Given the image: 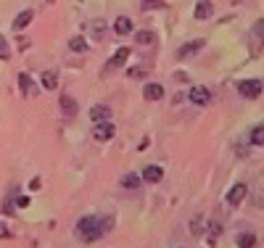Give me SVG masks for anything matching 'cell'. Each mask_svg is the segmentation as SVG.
<instances>
[{
    "mask_svg": "<svg viewBox=\"0 0 264 248\" xmlns=\"http://www.w3.org/2000/svg\"><path fill=\"white\" fill-rule=\"evenodd\" d=\"M114 227V217H82L77 222V238L82 243H95Z\"/></svg>",
    "mask_w": 264,
    "mask_h": 248,
    "instance_id": "obj_1",
    "label": "cell"
},
{
    "mask_svg": "<svg viewBox=\"0 0 264 248\" xmlns=\"http://www.w3.org/2000/svg\"><path fill=\"white\" fill-rule=\"evenodd\" d=\"M264 50V19H256L248 29V53L259 56Z\"/></svg>",
    "mask_w": 264,
    "mask_h": 248,
    "instance_id": "obj_2",
    "label": "cell"
},
{
    "mask_svg": "<svg viewBox=\"0 0 264 248\" xmlns=\"http://www.w3.org/2000/svg\"><path fill=\"white\" fill-rule=\"evenodd\" d=\"M127 58H130V48H119V50H114V56L108 58L106 63H103V71H101V74L106 77V74H111V71L122 69V66L127 63Z\"/></svg>",
    "mask_w": 264,
    "mask_h": 248,
    "instance_id": "obj_3",
    "label": "cell"
},
{
    "mask_svg": "<svg viewBox=\"0 0 264 248\" xmlns=\"http://www.w3.org/2000/svg\"><path fill=\"white\" fill-rule=\"evenodd\" d=\"M235 87H238V93H241V98H248V101H254V98L262 95L264 84H262L259 80H241Z\"/></svg>",
    "mask_w": 264,
    "mask_h": 248,
    "instance_id": "obj_4",
    "label": "cell"
},
{
    "mask_svg": "<svg viewBox=\"0 0 264 248\" xmlns=\"http://www.w3.org/2000/svg\"><path fill=\"white\" fill-rule=\"evenodd\" d=\"M246 195H248V185H246V182H235V185L227 190V195H224V204H227V206H238V204H243Z\"/></svg>",
    "mask_w": 264,
    "mask_h": 248,
    "instance_id": "obj_5",
    "label": "cell"
},
{
    "mask_svg": "<svg viewBox=\"0 0 264 248\" xmlns=\"http://www.w3.org/2000/svg\"><path fill=\"white\" fill-rule=\"evenodd\" d=\"M188 98L196 103V106H209L211 103V90L206 87V84H196V87H190Z\"/></svg>",
    "mask_w": 264,
    "mask_h": 248,
    "instance_id": "obj_6",
    "label": "cell"
},
{
    "mask_svg": "<svg viewBox=\"0 0 264 248\" xmlns=\"http://www.w3.org/2000/svg\"><path fill=\"white\" fill-rule=\"evenodd\" d=\"M206 45L203 37H198V40H190V42H185V45H180L177 48V58H193Z\"/></svg>",
    "mask_w": 264,
    "mask_h": 248,
    "instance_id": "obj_7",
    "label": "cell"
},
{
    "mask_svg": "<svg viewBox=\"0 0 264 248\" xmlns=\"http://www.w3.org/2000/svg\"><path fill=\"white\" fill-rule=\"evenodd\" d=\"M59 103H61V114L66 116V119H74V116L80 114V103H77L72 95H61Z\"/></svg>",
    "mask_w": 264,
    "mask_h": 248,
    "instance_id": "obj_8",
    "label": "cell"
},
{
    "mask_svg": "<svg viewBox=\"0 0 264 248\" xmlns=\"http://www.w3.org/2000/svg\"><path fill=\"white\" fill-rule=\"evenodd\" d=\"M114 138V124L111 122H103V124H95V129H93V140H111Z\"/></svg>",
    "mask_w": 264,
    "mask_h": 248,
    "instance_id": "obj_9",
    "label": "cell"
},
{
    "mask_svg": "<svg viewBox=\"0 0 264 248\" xmlns=\"http://www.w3.org/2000/svg\"><path fill=\"white\" fill-rule=\"evenodd\" d=\"M90 119H93L95 124L108 122V119H111V108H108V106H103V103H98V106H93V108H90Z\"/></svg>",
    "mask_w": 264,
    "mask_h": 248,
    "instance_id": "obj_10",
    "label": "cell"
},
{
    "mask_svg": "<svg viewBox=\"0 0 264 248\" xmlns=\"http://www.w3.org/2000/svg\"><path fill=\"white\" fill-rule=\"evenodd\" d=\"M87 32L93 35L95 42H101L103 37H106V21H103V19H93V21L87 24Z\"/></svg>",
    "mask_w": 264,
    "mask_h": 248,
    "instance_id": "obj_11",
    "label": "cell"
},
{
    "mask_svg": "<svg viewBox=\"0 0 264 248\" xmlns=\"http://www.w3.org/2000/svg\"><path fill=\"white\" fill-rule=\"evenodd\" d=\"M32 19H35V11H32V8H24L21 14H19V16L14 19V32H21V29H27L29 24H32Z\"/></svg>",
    "mask_w": 264,
    "mask_h": 248,
    "instance_id": "obj_12",
    "label": "cell"
},
{
    "mask_svg": "<svg viewBox=\"0 0 264 248\" xmlns=\"http://www.w3.org/2000/svg\"><path fill=\"white\" fill-rule=\"evenodd\" d=\"M164 180V169L156 164H148L143 169V182H162Z\"/></svg>",
    "mask_w": 264,
    "mask_h": 248,
    "instance_id": "obj_13",
    "label": "cell"
},
{
    "mask_svg": "<svg viewBox=\"0 0 264 248\" xmlns=\"http://www.w3.org/2000/svg\"><path fill=\"white\" fill-rule=\"evenodd\" d=\"M143 95L148 98V101H162V98H164V84H159V82H148L145 87H143Z\"/></svg>",
    "mask_w": 264,
    "mask_h": 248,
    "instance_id": "obj_14",
    "label": "cell"
},
{
    "mask_svg": "<svg viewBox=\"0 0 264 248\" xmlns=\"http://www.w3.org/2000/svg\"><path fill=\"white\" fill-rule=\"evenodd\" d=\"M211 14H214V5H211L209 0H201V3L196 5V19H198V21H206V19H211Z\"/></svg>",
    "mask_w": 264,
    "mask_h": 248,
    "instance_id": "obj_15",
    "label": "cell"
},
{
    "mask_svg": "<svg viewBox=\"0 0 264 248\" xmlns=\"http://www.w3.org/2000/svg\"><path fill=\"white\" fill-rule=\"evenodd\" d=\"M19 87L24 95H37V84L29 80V74H19Z\"/></svg>",
    "mask_w": 264,
    "mask_h": 248,
    "instance_id": "obj_16",
    "label": "cell"
},
{
    "mask_svg": "<svg viewBox=\"0 0 264 248\" xmlns=\"http://www.w3.org/2000/svg\"><path fill=\"white\" fill-rule=\"evenodd\" d=\"M114 32H117V35H130V32H132V21L127 16H119L117 21H114Z\"/></svg>",
    "mask_w": 264,
    "mask_h": 248,
    "instance_id": "obj_17",
    "label": "cell"
},
{
    "mask_svg": "<svg viewBox=\"0 0 264 248\" xmlns=\"http://www.w3.org/2000/svg\"><path fill=\"white\" fill-rule=\"evenodd\" d=\"M235 243L241 246V248H254L256 246V235L254 232H238Z\"/></svg>",
    "mask_w": 264,
    "mask_h": 248,
    "instance_id": "obj_18",
    "label": "cell"
},
{
    "mask_svg": "<svg viewBox=\"0 0 264 248\" xmlns=\"http://www.w3.org/2000/svg\"><path fill=\"white\" fill-rule=\"evenodd\" d=\"M69 50H74V53H85V50H87V40L82 35H74L72 40H69Z\"/></svg>",
    "mask_w": 264,
    "mask_h": 248,
    "instance_id": "obj_19",
    "label": "cell"
},
{
    "mask_svg": "<svg viewBox=\"0 0 264 248\" xmlns=\"http://www.w3.org/2000/svg\"><path fill=\"white\" fill-rule=\"evenodd\" d=\"M203 214H196V217H193V222H190V235H203V230H206V225H203Z\"/></svg>",
    "mask_w": 264,
    "mask_h": 248,
    "instance_id": "obj_20",
    "label": "cell"
},
{
    "mask_svg": "<svg viewBox=\"0 0 264 248\" xmlns=\"http://www.w3.org/2000/svg\"><path fill=\"white\" fill-rule=\"evenodd\" d=\"M248 140H251V145H264V124H256V127L251 129Z\"/></svg>",
    "mask_w": 264,
    "mask_h": 248,
    "instance_id": "obj_21",
    "label": "cell"
},
{
    "mask_svg": "<svg viewBox=\"0 0 264 248\" xmlns=\"http://www.w3.org/2000/svg\"><path fill=\"white\" fill-rule=\"evenodd\" d=\"M153 40H156V37H153V32H148V29H143V32H138V35H135V42L143 45V48H145V45H151Z\"/></svg>",
    "mask_w": 264,
    "mask_h": 248,
    "instance_id": "obj_22",
    "label": "cell"
},
{
    "mask_svg": "<svg viewBox=\"0 0 264 248\" xmlns=\"http://www.w3.org/2000/svg\"><path fill=\"white\" fill-rule=\"evenodd\" d=\"M42 84L48 90H56L59 87V80H56V71H42Z\"/></svg>",
    "mask_w": 264,
    "mask_h": 248,
    "instance_id": "obj_23",
    "label": "cell"
},
{
    "mask_svg": "<svg viewBox=\"0 0 264 248\" xmlns=\"http://www.w3.org/2000/svg\"><path fill=\"white\" fill-rule=\"evenodd\" d=\"M140 5H143V11H156V8H164L166 0H140Z\"/></svg>",
    "mask_w": 264,
    "mask_h": 248,
    "instance_id": "obj_24",
    "label": "cell"
},
{
    "mask_svg": "<svg viewBox=\"0 0 264 248\" xmlns=\"http://www.w3.org/2000/svg\"><path fill=\"white\" fill-rule=\"evenodd\" d=\"M140 180H143V177H135V174H127V177L122 180V185H124L127 190H132V187H138V185H140Z\"/></svg>",
    "mask_w": 264,
    "mask_h": 248,
    "instance_id": "obj_25",
    "label": "cell"
},
{
    "mask_svg": "<svg viewBox=\"0 0 264 248\" xmlns=\"http://www.w3.org/2000/svg\"><path fill=\"white\" fill-rule=\"evenodd\" d=\"M11 58V48H8V42H5V37L0 35V61H8Z\"/></svg>",
    "mask_w": 264,
    "mask_h": 248,
    "instance_id": "obj_26",
    "label": "cell"
},
{
    "mask_svg": "<svg viewBox=\"0 0 264 248\" xmlns=\"http://www.w3.org/2000/svg\"><path fill=\"white\" fill-rule=\"evenodd\" d=\"M127 74H130V77H132V80H140V74H143V77H145V69H143V66H132L130 71H127Z\"/></svg>",
    "mask_w": 264,
    "mask_h": 248,
    "instance_id": "obj_27",
    "label": "cell"
},
{
    "mask_svg": "<svg viewBox=\"0 0 264 248\" xmlns=\"http://www.w3.org/2000/svg\"><path fill=\"white\" fill-rule=\"evenodd\" d=\"M220 232H222V225H220V222H211V225H209V235H211V238H217Z\"/></svg>",
    "mask_w": 264,
    "mask_h": 248,
    "instance_id": "obj_28",
    "label": "cell"
},
{
    "mask_svg": "<svg viewBox=\"0 0 264 248\" xmlns=\"http://www.w3.org/2000/svg\"><path fill=\"white\" fill-rule=\"evenodd\" d=\"M29 206V198L27 195H21V198H19V208H27Z\"/></svg>",
    "mask_w": 264,
    "mask_h": 248,
    "instance_id": "obj_29",
    "label": "cell"
}]
</instances>
